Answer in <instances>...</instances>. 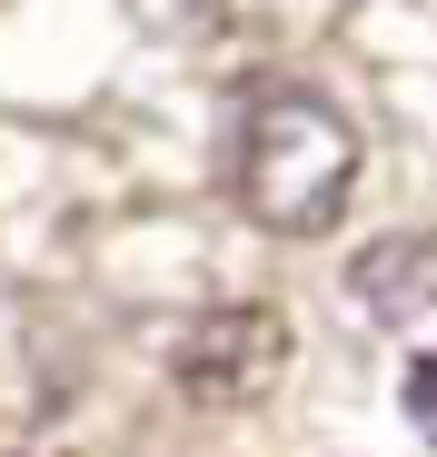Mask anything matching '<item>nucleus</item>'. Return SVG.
Here are the masks:
<instances>
[{"instance_id": "20e7f679", "label": "nucleus", "mask_w": 437, "mask_h": 457, "mask_svg": "<svg viewBox=\"0 0 437 457\" xmlns=\"http://www.w3.org/2000/svg\"><path fill=\"white\" fill-rule=\"evenodd\" d=\"M150 30H179V40H209L218 21H229V0H129Z\"/></svg>"}, {"instance_id": "39448f33", "label": "nucleus", "mask_w": 437, "mask_h": 457, "mask_svg": "<svg viewBox=\"0 0 437 457\" xmlns=\"http://www.w3.org/2000/svg\"><path fill=\"white\" fill-rule=\"evenodd\" d=\"M398 408H408V428L437 447V348H417V358H408V378H398Z\"/></svg>"}, {"instance_id": "f257e3e1", "label": "nucleus", "mask_w": 437, "mask_h": 457, "mask_svg": "<svg viewBox=\"0 0 437 457\" xmlns=\"http://www.w3.org/2000/svg\"><path fill=\"white\" fill-rule=\"evenodd\" d=\"M358 120L309 80H249L229 129V199L268 239H328L358 199Z\"/></svg>"}, {"instance_id": "7ed1b4c3", "label": "nucleus", "mask_w": 437, "mask_h": 457, "mask_svg": "<svg viewBox=\"0 0 437 457\" xmlns=\"http://www.w3.org/2000/svg\"><path fill=\"white\" fill-rule=\"evenodd\" d=\"M358 288H368L378 309H398V298H408V319H417V309L437 319V249H408V239H388L368 269H358Z\"/></svg>"}, {"instance_id": "f03ea898", "label": "nucleus", "mask_w": 437, "mask_h": 457, "mask_svg": "<svg viewBox=\"0 0 437 457\" xmlns=\"http://www.w3.org/2000/svg\"><path fill=\"white\" fill-rule=\"evenodd\" d=\"M169 378L189 408H259L278 378H288V319L239 298V309H209L179 348H169Z\"/></svg>"}]
</instances>
